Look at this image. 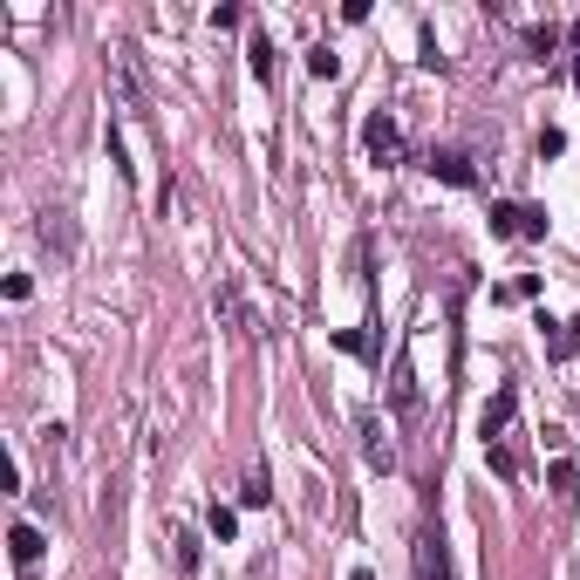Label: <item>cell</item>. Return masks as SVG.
Segmentation results:
<instances>
[{
    "instance_id": "6da1fadb",
    "label": "cell",
    "mask_w": 580,
    "mask_h": 580,
    "mask_svg": "<svg viewBox=\"0 0 580 580\" xmlns=\"http://www.w3.org/2000/svg\"><path fill=\"white\" fill-rule=\"evenodd\" d=\"M362 151L376 157V164H396V157H403V130H396L389 110H376L369 123H362Z\"/></svg>"
},
{
    "instance_id": "7a4b0ae2",
    "label": "cell",
    "mask_w": 580,
    "mask_h": 580,
    "mask_svg": "<svg viewBox=\"0 0 580 580\" xmlns=\"http://www.w3.org/2000/svg\"><path fill=\"white\" fill-rule=\"evenodd\" d=\"M512 410H519V389H512V383L492 389V403L478 410V437H485V444H505V424H512Z\"/></svg>"
},
{
    "instance_id": "3957f363",
    "label": "cell",
    "mask_w": 580,
    "mask_h": 580,
    "mask_svg": "<svg viewBox=\"0 0 580 580\" xmlns=\"http://www.w3.org/2000/svg\"><path fill=\"white\" fill-rule=\"evenodd\" d=\"M424 171H430V178H444V185H458V192L478 185V171H471V157H464V151H430Z\"/></svg>"
},
{
    "instance_id": "277c9868",
    "label": "cell",
    "mask_w": 580,
    "mask_h": 580,
    "mask_svg": "<svg viewBox=\"0 0 580 580\" xmlns=\"http://www.w3.org/2000/svg\"><path fill=\"white\" fill-rule=\"evenodd\" d=\"M389 410L417 417V369H410V355H396V369H389Z\"/></svg>"
},
{
    "instance_id": "5b68a950",
    "label": "cell",
    "mask_w": 580,
    "mask_h": 580,
    "mask_svg": "<svg viewBox=\"0 0 580 580\" xmlns=\"http://www.w3.org/2000/svg\"><path fill=\"white\" fill-rule=\"evenodd\" d=\"M7 553H14V567H21V574L41 567V533L28 526V519H14V526H7Z\"/></svg>"
},
{
    "instance_id": "8992f818",
    "label": "cell",
    "mask_w": 580,
    "mask_h": 580,
    "mask_svg": "<svg viewBox=\"0 0 580 580\" xmlns=\"http://www.w3.org/2000/svg\"><path fill=\"white\" fill-rule=\"evenodd\" d=\"M362 458H369V471H396V444L383 437L376 417H362Z\"/></svg>"
},
{
    "instance_id": "52a82bcc",
    "label": "cell",
    "mask_w": 580,
    "mask_h": 580,
    "mask_svg": "<svg viewBox=\"0 0 580 580\" xmlns=\"http://www.w3.org/2000/svg\"><path fill=\"white\" fill-rule=\"evenodd\" d=\"M417 574L424 580H451V560H444V540H437V533H417Z\"/></svg>"
},
{
    "instance_id": "ba28073f",
    "label": "cell",
    "mask_w": 580,
    "mask_h": 580,
    "mask_svg": "<svg viewBox=\"0 0 580 580\" xmlns=\"http://www.w3.org/2000/svg\"><path fill=\"white\" fill-rule=\"evenodd\" d=\"M540 328H546V355L567 362V355H574V328H567V321H546V314H540Z\"/></svg>"
},
{
    "instance_id": "9c48e42d",
    "label": "cell",
    "mask_w": 580,
    "mask_h": 580,
    "mask_svg": "<svg viewBox=\"0 0 580 580\" xmlns=\"http://www.w3.org/2000/svg\"><path fill=\"white\" fill-rule=\"evenodd\" d=\"M205 533H212L219 546L239 540V512H232V505H212V512H205Z\"/></svg>"
},
{
    "instance_id": "30bf717a",
    "label": "cell",
    "mask_w": 580,
    "mask_h": 580,
    "mask_svg": "<svg viewBox=\"0 0 580 580\" xmlns=\"http://www.w3.org/2000/svg\"><path fill=\"white\" fill-rule=\"evenodd\" d=\"M492 239H519V205H512V198L492 205Z\"/></svg>"
},
{
    "instance_id": "8fae6325",
    "label": "cell",
    "mask_w": 580,
    "mask_h": 580,
    "mask_svg": "<svg viewBox=\"0 0 580 580\" xmlns=\"http://www.w3.org/2000/svg\"><path fill=\"white\" fill-rule=\"evenodd\" d=\"M171 567H178V574H198V533H178V540H171Z\"/></svg>"
},
{
    "instance_id": "7c38bea8",
    "label": "cell",
    "mask_w": 580,
    "mask_h": 580,
    "mask_svg": "<svg viewBox=\"0 0 580 580\" xmlns=\"http://www.w3.org/2000/svg\"><path fill=\"white\" fill-rule=\"evenodd\" d=\"M546 485H553V499H574V458H553V464H546Z\"/></svg>"
},
{
    "instance_id": "4fadbf2b",
    "label": "cell",
    "mask_w": 580,
    "mask_h": 580,
    "mask_svg": "<svg viewBox=\"0 0 580 580\" xmlns=\"http://www.w3.org/2000/svg\"><path fill=\"white\" fill-rule=\"evenodd\" d=\"M526 48H533V55H553V48H560V28H553V21H533V28H526Z\"/></svg>"
},
{
    "instance_id": "5bb4252c",
    "label": "cell",
    "mask_w": 580,
    "mask_h": 580,
    "mask_svg": "<svg viewBox=\"0 0 580 580\" xmlns=\"http://www.w3.org/2000/svg\"><path fill=\"white\" fill-rule=\"evenodd\" d=\"M308 76L335 82V76H342V55H335V48H308Z\"/></svg>"
},
{
    "instance_id": "9a60e30c",
    "label": "cell",
    "mask_w": 580,
    "mask_h": 580,
    "mask_svg": "<svg viewBox=\"0 0 580 580\" xmlns=\"http://www.w3.org/2000/svg\"><path fill=\"white\" fill-rule=\"evenodd\" d=\"M246 55H253V76L273 82V69H280V62H273V41H267V35H253V48H246Z\"/></svg>"
},
{
    "instance_id": "2e32d148",
    "label": "cell",
    "mask_w": 580,
    "mask_h": 580,
    "mask_svg": "<svg viewBox=\"0 0 580 580\" xmlns=\"http://www.w3.org/2000/svg\"><path fill=\"white\" fill-rule=\"evenodd\" d=\"M546 226H553V219H546L540 205H519V239H546Z\"/></svg>"
},
{
    "instance_id": "e0dca14e",
    "label": "cell",
    "mask_w": 580,
    "mask_h": 580,
    "mask_svg": "<svg viewBox=\"0 0 580 580\" xmlns=\"http://www.w3.org/2000/svg\"><path fill=\"white\" fill-rule=\"evenodd\" d=\"M273 492H267V471H260V464H253V471H246V492H239V505H267Z\"/></svg>"
},
{
    "instance_id": "ac0fdd59",
    "label": "cell",
    "mask_w": 580,
    "mask_h": 580,
    "mask_svg": "<svg viewBox=\"0 0 580 580\" xmlns=\"http://www.w3.org/2000/svg\"><path fill=\"white\" fill-rule=\"evenodd\" d=\"M485 464H492V471H499V478H512V471H519V458H512V451H505V444H485Z\"/></svg>"
},
{
    "instance_id": "d6986e66",
    "label": "cell",
    "mask_w": 580,
    "mask_h": 580,
    "mask_svg": "<svg viewBox=\"0 0 580 580\" xmlns=\"http://www.w3.org/2000/svg\"><path fill=\"white\" fill-rule=\"evenodd\" d=\"M505 294H512V301H533V294H540V273H519V280H512Z\"/></svg>"
},
{
    "instance_id": "ffe728a7",
    "label": "cell",
    "mask_w": 580,
    "mask_h": 580,
    "mask_svg": "<svg viewBox=\"0 0 580 580\" xmlns=\"http://www.w3.org/2000/svg\"><path fill=\"white\" fill-rule=\"evenodd\" d=\"M567 151V130H540V157H560Z\"/></svg>"
},
{
    "instance_id": "44dd1931",
    "label": "cell",
    "mask_w": 580,
    "mask_h": 580,
    "mask_svg": "<svg viewBox=\"0 0 580 580\" xmlns=\"http://www.w3.org/2000/svg\"><path fill=\"white\" fill-rule=\"evenodd\" d=\"M567 41H574V55H580V14H574V28H567Z\"/></svg>"
},
{
    "instance_id": "7402d4cb",
    "label": "cell",
    "mask_w": 580,
    "mask_h": 580,
    "mask_svg": "<svg viewBox=\"0 0 580 580\" xmlns=\"http://www.w3.org/2000/svg\"><path fill=\"white\" fill-rule=\"evenodd\" d=\"M348 580H376V574H369V567H355V574H348Z\"/></svg>"
}]
</instances>
